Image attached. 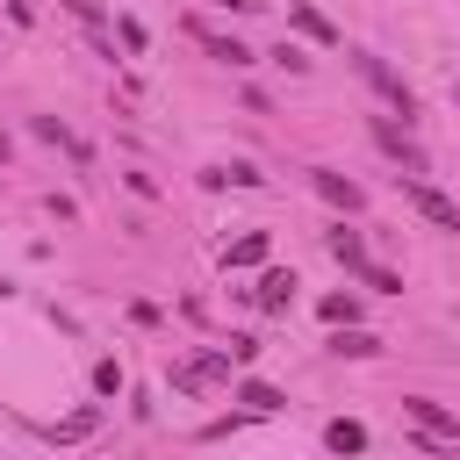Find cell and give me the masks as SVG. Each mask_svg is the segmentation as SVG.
Wrapping results in <instances>:
<instances>
[{
    "label": "cell",
    "instance_id": "6da1fadb",
    "mask_svg": "<svg viewBox=\"0 0 460 460\" xmlns=\"http://www.w3.org/2000/svg\"><path fill=\"white\" fill-rule=\"evenodd\" d=\"M352 65H359V79H367V86H374V93H381V101H388V108H395L402 122L417 115V93L402 86V72H388V65H381L374 50H352Z\"/></svg>",
    "mask_w": 460,
    "mask_h": 460
},
{
    "label": "cell",
    "instance_id": "7a4b0ae2",
    "mask_svg": "<svg viewBox=\"0 0 460 460\" xmlns=\"http://www.w3.org/2000/svg\"><path fill=\"white\" fill-rule=\"evenodd\" d=\"M402 201H410L424 223H438V230H453V237H460V201H453V194H438L431 180H402Z\"/></svg>",
    "mask_w": 460,
    "mask_h": 460
},
{
    "label": "cell",
    "instance_id": "3957f363",
    "mask_svg": "<svg viewBox=\"0 0 460 460\" xmlns=\"http://www.w3.org/2000/svg\"><path fill=\"white\" fill-rule=\"evenodd\" d=\"M374 144H381V151L402 165V180H424V165H431V158L417 151V137H410V129H395L388 115H374Z\"/></svg>",
    "mask_w": 460,
    "mask_h": 460
},
{
    "label": "cell",
    "instance_id": "277c9868",
    "mask_svg": "<svg viewBox=\"0 0 460 460\" xmlns=\"http://www.w3.org/2000/svg\"><path fill=\"white\" fill-rule=\"evenodd\" d=\"M402 417H410L424 438H453V446H460V417H453L446 402H431V395H402Z\"/></svg>",
    "mask_w": 460,
    "mask_h": 460
},
{
    "label": "cell",
    "instance_id": "5b68a950",
    "mask_svg": "<svg viewBox=\"0 0 460 460\" xmlns=\"http://www.w3.org/2000/svg\"><path fill=\"white\" fill-rule=\"evenodd\" d=\"M309 187H316L331 208H345V216H359V208H367V187H359V180H345V172H331V165H309Z\"/></svg>",
    "mask_w": 460,
    "mask_h": 460
},
{
    "label": "cell",
    "instance_id": "8992f818",
    "mask_svg": "<svg viewBox=\"0 0 460 460\" xmlns=\"http://www.w3.org/2000/svg\"><path fill=\"white\" fill-rule=\"evenodd\" d=\"M331 352H338V359H374V352H381V338H374V331H359V323H338V331H331Z\"/></svg>",
    "mask_w": 460,
    "mask_h": 460
},
{
    "label": "cell",
    "instance_id": "52a82bcc",
    "mask_svg": "<svg viewBox=\"0 0 460 460\" xmlns=\"http://www.w3.org/2000/svg\"><path fill=\"white\" fill-rule=\"evenodd\" d=\"M252 302H259V309H288V302H295V273H280V266H273V273H259Z\"/></svg>",
    "mask_w": 460,
    "mask_h": 460
},
{
    "label": "cell",
    "instance_id": "ba28073f",
    "mask_svg": "<svg viewBox=\"0 0 460 460\" xmlns=\"http://www.w3.org/2000/svg\"><path fill=\"white\" fill-rule=\"evenodd\" d=\"M194 36L208 43V58H216V65H230V72H244V65H252V50H244L237 36H208V29H194Z\"/></svg>",
    "mask_w": 460,
    "mask_h": 460
},
{
    "label": "cell",
    "instance_id": "9c48e42d",
    "mask_svg": "<svg viewBox=\"0 0 460 460\" xmlns=\"http://www.w3.org/2000/svg\"><path fill=\"white\" fill-rule=\"evenodd\" d=\"M323 244H331V259H338L345 273H359V266H367V244H359V230H331Z\"/></svg>",
    "mask_w": 460,
    "mask_h": 460
},
{
    "label": "cell",
    "instance_id": "30bf717a",
    "mask_svg": "<svg viewBox=\"0 0 460 460\" xmlns=\"http://www.w3.org/2000/svg\"><path fill=\"white\" fill-rule=\"evenodd\" d=\"M237 402H244L252 417H273V410H288V395H280V388H266V381H244V388H237Z\"/></svg>",
    "mask_w": 460,
    "mask_h": 460
},
{
    "label": "cell",
    "instance_id": "8fae6325",
    "mask_svg": "<svg viewBox=\"0 0 460 460\" xmlns=\"http://www.w3.org/2000/svg\"><path fill=\"white\" fill-rule=\"evenodd\" d=\"M323 446H331V453H367V424L338 417V424H323Z\"/></svg>",
    "mask_w": 460,
    "mask_h": 460
},
{
    "label": "cell",
    "instance_id": "7c38bea8",
    "mask_svg": "<svg viewBox=\"0 0 460 460\" xmlns=\"http://www.w3.org/2000/svg\"><path fill=\"white\" fill-rule=\"evenodd\" d=\"M288 22H295L302 36H316V43H338V29H331V22H323V14L309 7V0H295V7H288Z\"/></svg>",
    "mask_w": 460,
    "mask_h": 460
},
{
    "label": "cell",
    "instance_id": "4fadbf2b",
    "mask_svg": "<svg viewBox=\"0 0 460 460\" xmlns=\"http://www.w3.org/2000/svg\"><path fill=\"white\" fill-rule=\"evenodd\" d=\"M223 266H266V230H244V237L223 252Z\"/></svg>",
    "mask_w": 460,
    "mask_h": 460
},
{
    "label": "cell",
    "instance_id": "5bb4252c",
    "mask_svg": "<svg viewBox=\"0 0 460 460\" xmlns=\"http://www.w3.org/2000/svg\"><path fill=\"white\" fill-rule=\"evenodd\" d=\"M93 424H101V410L86 402V410H72V417H58V424H50V438H86Z\"/></svg>",
    "mask_w": 460,
    "mask_h": 460
},
{
    "label": "cell",
    "instance_id": "9a60e30c",
    "mask_svg": "<svg viewBox=\"0 0 460 460\" xmlns=\"http://www.w3.org/2000/svg\"><path fill=\"white\" fill-rule=\"evenodd\" d=\"M36 137H43V144H65L72 158H86V144H72V129H65L58 115H36Z\"/></svg>",
    "mask_w": 460,
    "mask_h": 460
},
{
    "label": "cell",
    "instance_id": "2e32d148",
    "mask_svg": "<svg viewBox=\"0 0 460 460\" xmlns=\"http://www.w3.org/2000/svg\"><path fill=\"white\" fill-rule=\"evenodd\" d=\"M359 280H367L374 295H402V273H395V266H374V259H367V266H359Z\"/></svg>",
    "mask_w": 460,
    "mask_h": 460
},
{
    "label": "cell",
    "instance_id": "e0dca14e",
    "mask_svg": "<svg viewBox=\"0 0 460 460\" xmlns=\"http://www.w3.org/2000/svg\"><path fill=\"white\" fill-rule=\"evenodd\" d=\"M323 323H359V295H323Z\"/></svg>",
    "mask_w": 460,
    "mask_h": 460
},
{
    "label": "cell",
    "instance_id": "ac0fdd59",
    "mask_svg": "<svg viewBox=\"0 0 460 460\" xmlns=\"http://www.w3.org/2000/svg\"><path fill=\"white\" fill-rule=\"evenodd\" d=\"M115 36H122V50H144V22L137 14H115Z\"/></svg>",
    "mask_w": 460,
    "mask_h": 460
},
{
    "label": "cell",
    "instance_id": "d6986e66",
    "mask_svg": "<svg viewBox=\"0 0 460 460\" xmlns=\"http://www.w3.org/2000/svg\"><path fill=\"white\" fill-rule=\"evenodd\" d=\"M93 388H101V395H122V367L101 359V367H93Z\"/></svg>",
    "mask_w": 460,
    "mask_h": 460
},
{
    "label": "cell",
    "instance_id": "ffe728a7",
    "mask_svg": "<svg viewBox=\"0 0 460 460\" xmlns=\"http://www.w3.org/2000/svg\"><path fill=\"white\" fill-rule=\"evenodd\" d=\"M273 65H288V72H309V50H295V43H280V50H273Z\"/></svg>",
    "mask_w": 460,
    "mask_h": 460
},
{
    "label": "cell",
    "instance_id": "44dd1931",
    "mask_svg": "<svg viewBox=\"0 0 460 460\" xmlns=\"http://www.w3.org/2000/svg\"><path fill=\"white\" fill-rule=\"evenodd\" d=\"M65 7H72L79 22H101V7H93V0H65Z\"/></svg>",
    "mask_w": 460,
    "mask_h": 460
},
{
    "label": "cell",
    "instance_id": "7402d4cb",
    "mask_svg": "<svg viewBox=\"0 0 460 460\" xmlns=\"http://www.w3.org/2000/svg\"><path fill=\"white\" fill-rule=\"evenodd\" d=\"M216 7H237V14H259L266 0H216Z\"/></svg>",
    "mask_w": 460,
    "mask_h": 460
},
{
    "label": "cell",
    "instance_id": "603a6c76",
    "mask_svg": "<svg viewBox=\"0 0 460 460\" xmlns=\"http://www.w3.org/2000/svg\"><path fill=\"white\" fill-rule=\"evenodd\" d=\"M0 158H7V137H0Z\"/></svg>",
    "mask_w": 460,
    "mask_h": 460
},
{
    "label": "cell",
    "instance_id": "cb8c5ba5",
    "mask_svg": "<svg viewBox=\"0 0 460 460\" xmlns=\"http://www.w3.org/2000/svg\"><path fill=\"white\" fill-rule=\"evenodd\" d=\"M0 302H7V280H0Z\"/></svg>",
    "mask_w": 460,
    "mask_h": 460
},
{
    "label": "cell",
    "instance_id": "d4e9b609",
    "mask_svg": "<svg viewBox=\"0 0 460 460\" xmlns=\"http://www.w3.org/2000/svg\"><path fill=\"white\" fill-rule=\"evenodd\" d=\"M453 101H460V79H453Z\"/></svg>",
    "mask_w": 460,
    "mask_h": 460
},
{
    "label": "cell",
    "instance_id": "484cf974",
    "mask_svg": "<svg viewBox=\"0 0 460 460\" xmlns=\"http://www.w3.org/2000/svg\"><path fill=\"white\" fill-rule=\"evenodd\" d=\"M453 460H460V446H453Z\"/></svg>",
    "mask_w": 460,
    "mask_h": 460
}]
</instances>
